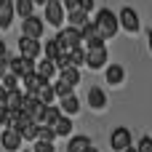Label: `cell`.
<instances>
[{
	"label": "cell",
	"mask_w": 152,
	"mask_h": 152,
	"mask_svg": "<svg viewBox=\"0 0 152 152\" xmlns=\"http://www.w3.org/2000/svg\"><path fill=\"white\" fill-rule=\"evenodd\" d=\"M83 64H88L91 69H102V67L107 64V48L102 45V48H91V51H86Z\"/></svg>",
	"instance_id": "8"
},
{
	"label": "cell",
	"mask_w": 152,
	"mask_h": 152,
	"mask_svg": "<svg viewBox=\"0 0 152 152\" xmlns=\"http://www.w3.org/2000/svg\"><path fill=\"white\" fill-rule=\"evenodd\" d=\"M0 144L5 147V152H19V147H21V136H19L13 128H5V131L0 134Z\"/></svg>",
	"instance_id": "11"
},
{
	"label": "cell",
	"mask_w": 152,
	"mask_h": 152,
	"mask_svg": "<svg viewBox=\"0 0 152 152\" xmlns=\"http://www.w3.org/2000/svg\"><path fill=\"white\" fill-rule=\"evenodd\" d=\"M59 112H64V118L77 115V112H80V102H77V96H67V99H61V110H59Z\"/></svg>",
	"instance_id": "17"
},
{
	"label": "cell",
	"mask_w": 152,
	"mask_h": 152,
	"mask_svg": "<svg viewBox=\"0 0 152 152\" xmlns=\"http://www.w3.org/2000/svg\"><path fill=\"white\" fill-rule=\"evenodd\" d=\"M8 120H11V115H8V110L0 104V126H8Z\"/></svg>",
	"instance_id": "35"
},
{
	"label": "cell",
	"mask_w": 152,
	"mask_h": 152,
	"mask_svg": "<svg viewBox=\"0 0 152 152\" xmlns=\"http://www.w3.org/2000/svg\"><path fill=\"white\" fill-rule=\"evenodd\" d=\"M32 3H40V5H45V3H48V0H32Z\"/></svg>",
	"instance_id": "40"
},
{
	"label": "cell",
	"mask_w": 152,
	"mask_h": 152,
	"mask_svg": "<svg viewBox=\"0 0 152 152\" xmlns=\"http://www.w3.org/2000/svg\"><path fill=\"white\" fill-rule=\"evenodd\" d=\"M43 53H45V59H48V61H56L64 51L59 48V43H56V40H48V43H45V48H43Z\"/></svg>",
	"instance_id": "23"
},
{
	"label": "cell",
	"mask_w": 152,
	"mask_h": 152,
	"mask_svg": "<svg viewBox=\"0 0 152 152\" xmlns=\"http://www.w3.org/2000/svg\"><path fill=\"white\" fill-rule=\"evenodd\" d=\"M32 5H35L32 0H16V3H13V11H16L21 19H27V16H32Z\"/></svg>",
	"instance_id": "27"
},
{
	"label": "cell",
	"mask_w": 152,
	"mask_h": 152,
	"mask_svg": "<svg viewBox=\"0 0 152 152\" xmlns=\"http://www.w3.org/2000/svg\"><path fill=\"white\" fill-rule=\"evenodd\" d=\"M21 83L27 86V96H35L37 91H40V86H43V80L32 72V75H27V77H21Z\"/></svg>",
	"instance_id": "21"
},
{
	"label": "cell",
	"mask_w": 152,
	"mask_h": 152,
	"mask_svg": "<svg viewBox=\"0 0 152 152\" xmlns=\"http://www.w3.org/2000/svg\"><path fill=\"white\" fill-rule=\"evenodd\" d=\"M0 59H8V51H5V43L0 40Z\"/></svg>",
	"instance_id": "36"
},
{
	"label": "cell",
	"mask_w": 152,
	"mask_h": 152,
	"mask_svg": "<svg viewBox=\"0 0 152 152\" xmlns=\"http://www.w3.org/2000/svg\"><path fill=\"white\" fill-rule=\"evenodd\" d=\"M53 139H56V134H53L48 126H37V139H35V142H45V144H53Z\"/></svg>",
	"instance_id": "28"
},
{
	"label": "cell",
	"mask_w": 152,
	"mask_h": 152,
	"mask_svg": "<svg viewBox=\"0 0 152 152\" xmlns=\"http://www.w3.org/2000/svg\"><path fill=\"white\" fill-rule=\"evenodd\" d=\"M83 59H86V51H83V48L67 51V67H72V69H77V67L83 64Z\"/></svg>",
	"instance_id": "20"
},
{
	"label": "cell",
	"mask_w": 152,
	"mask_h": 152,
	"mask_svg": "<svg viewBox=\"0 0 152 152\" xmlns=\"http://www.w3.org/2000/svg\"><path fill=\"white\" fill-rule=\"evenodd\" d=\"M123 67L120 64H112V67H107V83H112V86H118V83H123Z\"/></svg>",
	"instance_id": "24"
},
{
	"label": "cell",
	"mask_w": 152,
	"mask_h": 152,
	"mask_svg": "<svg viewBox=\"0 0 152 152\" xmlns=\"http://www.w3.org/2000/svg\"><path fill=\"white\" fill-rule=\"evenodd\" d=\"M51 131H53L56 136H69V131H72V120L61 115V118H59V120H56V123L51 126Z\"/></svg>",
	"instance_id": "19"
},
{
	"label": "cell",
	"mask_w": 152,
	"mask_h": 152,
	"mask_svg": "<svg viewBox=\"0 0 152 152\" xmlns=\"http://www.w3.org/2000/svg\"><path fill=\"white\" fill-rule=\"evenodd\" d=\"M21 112L35 123V126H40L43 123V112H45V107L35 99V96H24V104H21Z\"/></svg>",
	"instance_id": "3"
},
{
	"label": "cell",
	"mask_w": 152,
	"mask_h": 152,
	"mask_svg": "<svg viewBox=\"0 0 152 152\" xmlns=\"http://www.w3.org/2000/svg\"><path fill=\"white\" fill-rule=\"evenodd\" d=\"M0 88H3V91H16V77H13L11 72L3 75V77H0Z\"/></svg>",
	"instance_id": "30"
},
{
	"label": "cell",
	"mask_w": 152,
	"mask_h": 152,
	"mask_svg": "<svg viewBox=\"0 0 152 152\" xmlns=\"http://www.w3.org/2000/svg\"><path fill=\"white\" fill-rule=\"evenodd\" d=\"M147 40H150V51H152V32H150V35H147Z\"/></svg>",
	"instance_id": "38"
},
{
	"label": "cell",
	"mask_w": 152,
	"mask_h": 152,
	"mask_svg": "<svg viewBox=\"0 0 152 152\" xmlns=\"http://www.w3.org/2000/svg\"><path fill=\"white\" fill-rule=\"evenodd\" d=\"M110 144H112V150L115 152H126L128 147H131V131L128 128H115L112 131V136H110Z\"/></svg>",
	"instance_id": "6"
},
{
	"label": "cell",
	"mask_w": 152,
	"mask_h": 152,
	"mask_svg": "<svg viewBox=\"0 0 152 152\" xmlns=\"http://www.w3.org/2000/svg\"><path fill=\"white\" fill-rule=\"evenodd\" d=\"M35 75H37L43 83H48V80L56 75V67H53V61H48V59H45V61H40V64L35 67Z\"/></svg>",
	"instance_id": "15"
},
{
	"label": "cell",
	"mask_w": 152,
	"mask_h": 152,
	"mask_svg": "<svg viewBox=\"0 0 152 152\" xmlns=\"http://www.w3.org/2000/svg\"><path fill=\"white\" fill-rule=\"evenodd\" d=\"M19 51H21V53H19L21 59H32V61H35V56L40 53V43H37V40H29V37L21 35V40H19Z\"/></svg>",
	"instance_id": "12"
},
{
	"label": "cell",
	"mask_w": 152,
	"mask_h": 152,
	"mask_svg": "<svg viewBox=\"0 0 152 152\" xmlns=\"http://www.w3.org/2000/svg\"><path fill=\"white\" fill-rule=\"evenodd\" d=\"M59 118H61V112H59L56 104H53V107H45V112H43V123H40V126H48V128H51Z\"/></svg>",
	"instance_id": "25"
},
{
	"label": "cell",
	"mask_w": 152,
	"mask_h": 152,
	"mask_svg": "<svg viewBox=\"0 0 152 152\" xmlns=\"http://www.w3.org/2000/svg\"><path fill=\"white\" fill-rule=\"evenodd\" d=\"M53 40L59 43V48H61L64 53L72 51V48H80V43H83V40H80V29H72V27H69V29H61Z\"/></svg>",
	"instance_id": "2"
},
{
	"label": "cell",
	"mask_w": 152,
	"mask_h": 152,
	"mask_svg": "<svg viewBox=\"0 0 152 152\" xmlns=\"http://www.w3.org/2000/svg\"><path fill=\"white\" fill-rule=\"evenodd\" d=\"M91 147V139L88 136H72L69 144H67V152H86Z\"/></svg>",
	"instance_id": "18"
},
{
	"label": "cell",
	"mask_w": 152,
	"mask_h": 152,
	"mask_svg": "<svg viewBox=\"0 0 152 152\" xmlns=\"http://www.w3.org/2000/svg\"><path fill=\"white\" fill-rule=\"evenodd\" d=\"M45 19H48L51 27H61V21H64V11H61L59 0H48V3H45Z\"/></svg>",
	"instance_id": "10"
},
{
	"label": "cell",
	"mask_w": 152,
	"mask_h": 152,
	"mask_svg": "<svg viewBox=\"0 0 152 152\" xmlns=\"http://www.w3.org/2000/svg\"><path fill=\"white\" fill-rule=\"evenodd\" d=\"M3 96H5V91H3V88H0V104H3Z\"/></svg>",
	"instance_id": "39"
},
{
	"label": "cell",
	"mask_w": 152,
	"mask_h": 152,
	"mask_svg": "<svg viewBox=\"0 0 152 152\" xmlns=\"http://www.w3.org/2000/svg\"><path fill=\"white\" fill-rule=\"evenodd\" d=\"M61 83H64V86H69V88H75V86L80 83V72H77V69H72V67L61 69Z\"/></svg>",
	"instance_id": "22"
},
{
	"label": "cell",
	"mask_w": 152,
	"mask_h": 152,
	"mask_svg": "<svg viewBox=\"0 0 152 152\" xmlns=\"http://www.w3.org/2000/svg\"><path fill=\"white\" fill-rule=\"evenodd\" d=\"M51 88H53V96H59V99H67V96H72V88H69V86H64L61 80H59V83H53Z\"/></svg>",
	"instance_id": "29"
},
{
	"label": "cell",
	"mask_w": 152,
	"mask_h": 152,
	"mask_svg": "<svg viewBox=\"0 0 152 152\" xmlns=\"http://www.w3.org/2000/svg\"><path fill=\"white\" fill-rule=\"evenodd\" d=\"M86 152H99V150H96V147H94V144H91V147H88V150H86Z\"/></svg>",
	"instance_id": "37"
},
{
	"label": "cell",
	"mask_w": 152,
	"mask_h": 152,
	"mask_svg": "<svg viewBox=\"0 0 152 152\" xmlns=\"http://www.w3.org/2000/svg\"><path fill=\"white\" fill-rule=\"evenodd\" d=\"M88 104L94 110H104L107 107V94L102 88H88Z\"/></svg>",
	"instance_id": "14"
},
{
	"label": "cell",
	"mask_w": 152,
	"mask_h": 152,
	"mask_svg": "<svg viewBox=\"0 0 152 152\" xmlns=\"http://www.w3.org/2000/svg\"><path fill=\"white\" fill-rule=\"evenodd\" d=\"M21 104H24V94H21V91H5V96H3V107L8 110V115L21 112Z\"/></svg>",
	"instance_id": "9"
},
{
	"label": "cell",
	"mask_w": 152,
	"mask_h": 152,
	"mask_svg": "<svg viewBox=\"0 0 152 152\" xmlns=\"http://www.w3.org/2000/svg\"><path fill=\"white\" fill-rule=\"evenodd\" d=\"M32 152H56L53 144H45V142H35V150Z\"/></svg>",
	"instance_id": "34"
},
{
	"label": "cell",
	"mask_w": 152,
	"mask_h": 152,
	"mask_svg": "<svg viewBox=\"0 0 152 152\" xmlns=\"http://www.w3.org/2000/svg\"><path fill=\"white\" fill-rule=\"evenodd\" d=\"M59 5H61V11H67V13L77 11V0H59Z\"/></svg>",
	"instance_id": "32"
},
{
	"label": "cell",
	"mask_w": 152,
	"mask_h": 152,
	"mask_svg": "<svg viewBox=\"0 0 152 152\" xmlns=\"http://www.w3.org/2000/svg\"><path fill=\"white\" fill-rule=\"evenodd\" d=\"M8 72H11L13 77H27V75L35 72V61H32V59H21V56L8 59Z\"/></svg>",
	"instance_id": "4"
},
{
	"label": "cell",
	"mask_w": 152,
	"mask_h": 152,
	"mask_svg": "<svg viewBox=\"0 0 152 152\" xmlns=\"http://www.w3.org/2000/svg\"><path fill=\"white\" fill-rule=\"evenodd\" d=\"M35 99H37L43 107H53V99H56V96H53V88H51V83H43V86H40V91L35 94Z\"/></svg>",
	"instance_id": "16"
},
{
	"label": "cell",
	"mask_w": 152,
	"mask_h": 152,
	"mask_svg": "<svg viewBox=\"0 0 152 152\" xmlns=\"http://www.w3.org/2000/svg\"><path fill=\"white\" fill-rule=\"evenodd\" d=\"M136 152H152V139H150V136H144V139L139 142V147H136Z\"/></svg>",
	"instance_id": "33"
},
{
	"label": "cell",
	"mask_w": 152,
	"mask_h": 152,
	"mask_svg": "<svg viewBox=\"0 0 152 152\" xmlns=\"http://www.w3.org/2000/svg\"><path fill=\"white\" fill-rule=\"evenodd\" d=\"M43 29H45L43 19H37V16H27V19H21V32H24V37L37 40V37L43 35Z\"/></svg>",
	"instance_id": "5"
},
{
	"label": "cell",
	"mask_w": 152,
	"mask_h": 152,
	"mask_svg": "<svg viewBox=\"0 0 152 152\" xmlns=\"http://www.w3.org/2000/svg\"><path fill=\"white\" fill-rule=\"evenodd\" d=\"M77 11L88 16V13L94 11V0H77Z\"/></svg>",
	"instance_id": "31"
},
{
	"label": "cell",
	"mask_w": 152,
	"mask_h": 152,
	"mask_svg": "<svg viewBox=\"0 0 152 152\" xmlns=\"http://www.w3.org/2000/svg\"><path fill=\"white\" fill-rule=\"evenodd\" d=\"M13 19V0H0V29H8Z\"/></svg>",
	"instance_id": "13"
},
{
	"label": "cell",
	"mask_w": 152,
	"mask_h": 152,
	"mask_svg": "<svg viewBox=\"0 0 152 152\" xmlns=\"http://www.w3.org/2000/svg\"><path fill=\"white\" fill-rule=\"evenodd\" d=\"M118 27H123L126 32H136V29H139V16H136V11H134V8H123V11L118 13Z\"/></svg>",
	"instance_id": "7"
},
{
	"label": "cell",
	"mask_w": 152,
	"mask_h": 152,
	"mask_svg": "<svg viewBox=\"0 0 152 152\" xmlns=\"http://www.w3.org/2000/svg\"><path fill=\"white\" fill-rule=\"evenodd\" d=\"M88 21H91V19H88L86 13H80V11H72V13H69V27H72V29H83Z\"/></svg>",
	"instance_id": "26"
},
{
	"label": "cell",
	"mask_w": 152,
	"mask_h": 152,
	"mask_svg": "<svg viewBox=\"0 0 152 152\" xmlns=\"http://www.w3.org/2000/svg\"><path fill=\"white\" fill-rule=\"evenodd\" d=\"M94 29H96V35H99L102 40L115 37V32H118V16H115L110 8H102V11L96 13V19H94Z\"/></svg>",
	"instance_id": "1"
}]
</instances>
